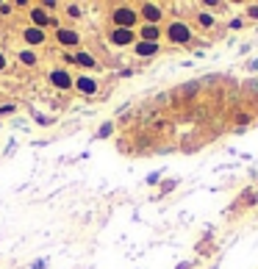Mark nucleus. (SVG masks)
I'll list each match as a JSON object with an SVG mask.
<instances>
[{"label":"nucleus","instance_id":"1a4fd4ad","mask_svg":"<svg viewBox=\"0 0 258 269\" xmlns=\"http://www.w3.org/2000/svg\"><path fill=\"white\" fill-rule=\"evenodd\" d=\"M75 89L84 92V95H95V92H97V81L89 78V75H81V78H75Z\"/></svg>","mask_w":258,"mask_h":269},{"label":"nucleus","instance_id":"dca6fc26","mask_svg":"<svg viewBox=\"0 0 258 269\" xmlns=\"http://www.w3.org/2000/svg\"><path fill=\"white\" fill-rule=\"evenodd\" d=\"M247 14L253 17V20H258V6H247Z\"/></svg>","mask_w":258,"mask_h":269},{"label":"nucleus","instance_id":"f03ea898","mask_svg":"<svg viewBox=\"0 0 258 269\" xmlns=\"http://www.w3.org/2000/svg\"><path fill=\"white\" fill-rule=\"evenodd\" d=\"M139 20V11L133 9V6H117L114 11H111V22H114V28H131L136 25Z\"/></svg>","mask_w":258,"mask_h":269},{"label":"nucleus","instance_id":"ddd939ff","mask_svg":"<svg viewBox=\"0 0 258 269\" xmlns=\"http://www.w3.org/2000/svg\"><path fill=\"white\" fill-rule=\"evenodd\" d=\"M75 61L84 64V67H95V56H92V53H78V56H75Z\"/></svg>","mask_w":258,"mask_h":269},{"label":"nucleus","instance_id":"f257e3e1","mask_svg":"<svg viewBox=\"0 0 258 269\" xmlns=\"http://www.w3.org/2000/svg\"><path fill=\"white\" fill-rule=\"evenodd\" d=\"M164 36H167L172 45H189L195 33H192V25H189V22H183V20H172V22L167 25V31H164Z\"/></svg>","mask_w":258,"mask_h":269},{"label":"nucleus","instance_id":"6e6552de","mask_svg":"<svg viewBox=\"0 0 258 269\" xmlns=\"http://www.w3.org/2000/svg\"><path fill=\"white\" fill-rule=\"evenodd\" d=\"M58 42L64 45V48H75V45L81 42V36H78V31H72V28H58Z\"/></svg>","mask_w":258,"mask_h":269},{"label":"nucleus","instance_id":"f3484780","mask_svg":"<svg viewBox=\"0 0 258 269\" xmlns=\"http://www.w3.org/2000/svg\"><path fill=\"white\" fill-rule=\"evenodd\" d=\"M0 69H6V56L0 53Z\"/></svg>","mask_w":258,"mask_h":269},{"label":"nucleus","instance_id":"423d86ee","mask_svg":"<svg viewBox=\"0 0 258 269\" xmlns=\"http://www.w3.org/2000/svg\"><path fill=\"white\" fill-rule=\"evenodd\" d=\"M158 50H161V45H153V42H142V39H136V45H133V53L139 58H150V56H158Z\"/></svg>","mask_w":258,"mask_h":269},{"label":"nucleus","instance_id":"20e7f679","mask_svg":"<svg viewBox=\"0 0 258 269\" xmlns=\"http://www.w3.org/2000/svg\"><path fill=\"white\" fill-rule=\"evenodd\" d=\"M139 17L144 20V25H158L164 20V9L158 3H142L139 6Z\"/></svg>","mask_w":258,"mask_h":269},{"label":"nucleus","instance_id":"39448f33","mask_svg":"<svg viewBox=\"0 0 258 269\" xmlns=\"http://www.w3.org/2000/svg\"><path fill=\"white\" fill-rule=\"evenodd\" d=\"M161 36H164L161 25H142V28H139V39H142V42L158 45V39H161Z\"/></svg>","mask_w":258,"mask_h":269},{"label":"nucleus","instance_id":"0eeeda50","mask_svg":"<svg viewBox=\"0 0 258 269\" xmlns=\"http://www.w3.org/2000/svg\"><path fill=\"white\" fill-rule=\"evenodd\" d=\"M50 81H53V86H58V89H69V86H75V78H69L67 69H53Z\"/></svg>","mask_w":258,"mask_h":269},{"label":"nucleus","instance_id":"4468645a","mask_svg":"<svg viewBox=\"0 0 258 269\" xmlns=\"http://www.w3.org/2000/svg\"><path fill=\"white\" fill-rule=\"evenodd\" d=\"M20 61H22V64H36V56H33L31 50H22V53H20Z\"/></svg>","mask_w":258,"mask_h":269},{"label":"nucleus","instance_id":"f8f14e48","mask_svg":"<svg viewBox=\"0 0 258 269\" xmlns=\"http://www.w3.org/2000/svg\"><path fill=\"white\" fill-rule=\"evenodd\" d=\"M22 36H25V42L28 45H39V42H42V39H45V31H42V28H25V33H22Z\"/></svg>","mask_w":258,"mask_h":269},{"label":"nucleus","instance_id":"7ed1b4c3","mask_svg":"<svg viewBox=\"0 0 258 269\" xmlns=\"http://www.w3.org/2000/svg\"><path fill=\"white\" fill-rule=\"evenodd\" d=\"M136 31H131V28H114V31L108 33V42L114 45V48H133L136 45Z\"/></svg>","mask_w":258,"mask_h":269},{"label":"nucleus","instance_id":"9b49d317","mask_svg":"<svg viewBox=\"0 0 258 269\" xmlns=\"http://www.w3.org/2000/svg\"><path fill=\"white\" fill-rule=\"evenodd\" d=\"M195 20H197V25H200V28H206V31H208V28H214V25H216V14H211V11H197V17H195Z\"/></svg>","mask_w":258,"mask_h":269},{"label":"nucleus","instance_id":"2eb2a0df","mask_svg":"<svg viewBox=\"0 0 258 269\" xmlns=\"http://www.w3.org/2000/svg\"><path fill=\"white\" fill-rule=\"evenodd\" d=\"M67 14L69 17H81V9H78V6H67Z\"/></svg>","mask_w":258,"mask_h":269},{"label":"nucleus","instance_id":"9d476101","mask_svg":"<svg viewBox=\"0 0 258 269\" xmlns=\"http://www.w3.org/2000/svg\"><path fill=\"white\" fill-rule=\"evenodd\" d=\"M31 20H33V28H42V31L50 25V14L45 9H33L31 11Z\"/></svg>","mask_w":258,"mask_h":269}]
</instances>
